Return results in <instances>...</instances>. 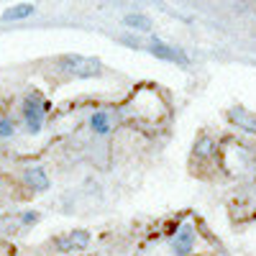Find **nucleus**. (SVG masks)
I'll return each instance as SVG.
<instances>
[{
	"label": "nucleus",
	"instance_id": "f257e3e1",
	"mask_svg": "<svg viewBox=\"0 0 256 256\" xmlns=\"http://www.w3.org/2000/svg\"><path fill=\"white\" fill-rule=\"evenodd\" d=\"M24 120H26V131L31 136L41 134V128H44V116L52 110V102L41 95L38 90H31L26 98H24Z\"/></svg>",
	"mask_w": 256,
	"mask_h": 256
},
{
	"label": "nucleus",
	"instance_id": "f03ea898",
	"mask_svg": "<svg viewBox=\"0 0 256 256\" xmlns=\"http://www.w3.org/2000/svg\"><path fill=\"white\" fill-rule=\"evenodd\" d=\"M146 49H148V54H152V56H156L162 62H169V64H177V67H187V64H190V59H187V54L182 49L166 44V41H162L156 36L148 38V46Z\"/></svg>",
	"mask_w": 256,
	"mask_h": 256
},
{
	"label": "nucleus",
	"instance_id": "7ed1b4c3",
	"mask_svg": "<svg viewBox=\"0 0 256 256\" xmlns=\"http://www.w3.org/2000/svg\"><path fill=\"white\" fill-rule=\"evenodd\" d=\"M88 244H90V230H84V228H74L67 236L54 238L56 251H82V248H88Z\"/></svg>",
	"mask_w": 256,
	"mask_h": 256
},
{
	"label": "nucleus",
	"instance_id": "20e7f679",
	"mask_svg": "<svg viewBox=\"0 0 256 256\" xmlns=\"http://www.w3.org/2000/svg\"><path fill=\"white\" fill-rule=\"evenodd\" d=\"M192 246H195V228H192L190 223H184L174 230V236H172V254L174 256H190Z\"/></svg>",
	"mask_w": 256,
	"mask_h": 256
},
{
	"label": "nucleus",
	"instance_id": "39448f33",
	"mask_svg": "<svg viewBox=\"0 0 256 256\" xmlns=\"http://www.w3.org/2000/svg\"><path fill=\"white\" fill-rule=\"evenodd\" d=\"M24 182H26L34 192H46V190L52 187V180H49V174H46V169L38 166V164L24 169Z\"/></svg>",
	"mask_w": 256,
	"mask_h": 256
},
{
	"label": "nucleus",
	"instance_id": "423d86ee",
	"mask_svg": "<svg viewBox=\"0 0 256 256\" xmlns=\"http://www.w3.org/2000/svg\"><path fill=\"white\" fill-rule=\"evenodd\" d=\"M102 62L98 56H84L80 64H77V70L72 72V77L77 80H95V77H102Z\"/></svg>",
	"mask_w": 256,
	"mask_h": 256
},
{
	"label": "nucleus",
	"instance_id": "0eeeda50",
	"mask_svg": "<svg viewBox=\"0 0 256 256\" xmlns=\"http://www.w3.org/2000/svg\"><path fill=\"white\" fill-rule=\"evenodd\" d=\"M90 131L98 134V136H108L113 134V118L108 110H95L90 116Z\"/></svg>",
	"mask_w": 256,
	"mask_h": 256
},
{
	"label": "nucleus",
	"instance_id": "6e6552de",
	"mask_svg": "<svg viewBox=\"0 0 256 256\" xmlns=\"http://www.w3.org/2000/svg\"><path fill=\"white\" fill-rule=\"evenodd\" d=\"M228 118L236 123V126H241L244 131H248V134L256 136V116H251L246 108H233V110H228Z\"/></svg>",
	"mask_w": 256,
	"mask_h": 256
},
{
	"label": "nucleus",
	"instance_id": "1a4fd4ad",
	"mask_svg": "<svg viewBox=\"0 0 256 256\" xmlns=\"http://www.w3.org/2000/svg\"><path fill=\"white\" fill-rule=\"evenodd\" d=\"M123 24L134 31H144V34H152V18L146 13H126Z\"/></svg>",
	"mask_w": 256,
	"mask_h": 256
},
{
	"label": "nucleus",
	"instance_id": "9d476101",
	"mask_svg": "<svg viewBox=\"0 0 256 256\" xmlns=\"http://www.w3.org/2000/svg\"><path fill=\"white\" fill-rule=\"evenodd\" d=\"M36 8L34 6H26V3H20V6H10V8H6L3 10V20H20V18H28L31 13H34Z\"/></svg>",
	"mask_w": 256,
	"mask_h": 256
},
{
	"label": "nucleus",
	"instance_id": "9b49d317",
	"mask_svg": "<svg viewBox=\"0 0 256 256\" xmlns=\"http://www.w3.org/2000/svg\"><path fill=\"white\" fill-rule=\"evenodd\" d=\"M82 59H84L82 54H64V56H59V67H62L64 72H67V74H72Z\"/></svg>",
	"mask_w": 256,
	"mask_h": 256
},
{
	"label": "nucleus",
	"instance_id": "f8f14e48",
	"mask_svg": "<svg viewBox=\"0 0 256 256\" xmlns=\"http://www.w3.org/2000/svg\"><path fill=\"white\" fill-rule=\"evenodd\" d=\"M192 154H195L198 159H205L208 154H212V138L200 136V138H198V144H195V148H192Z\"/></svg>",
	"mask_w": 256,
	"mask_h": 256
},
{
	"label": "nucleus",
	"instance_id": "ddd939ff",
	"mask_svg": "<svg viewBox=\"0 0 256 256\" xmlns=\"http://www.w3.org/2000/svg\"><path fill=\"white\" fill-rule=\"evenodd\" d=\"M16 134V123L6 116H0V138H10Z\"/></svg>",
	"mask_w": 256,
	"mask_h": 256
},
{
	"label": "nucleus",
	"instance_id": "4468645a",
	"mask_svg": "<svg viewBox=\"0 0 256 256\" xmlns=\"http://www.w3.org/2000/svg\"><path fill=\"white\" fill-rule=\"evenodd\" d=\"M38 220H41V216H38L36 210H26V212H20V226H24V228H31V226H36Z\"/></svg>",
	"mask_w": 256,
	"mask_h": 256
},
{
	"label": "nucleus",
	"instance_id": "2eb2a0df",
	"mask_svg": "<svg viewBox=\"0 0 256 256\" xmlns=\"http://www.w3.org/2000/svg\"><path fill=\"white\" fill-rule=\"evenodd\" d=\"M118 41H120V44H126V46H131V49H141V41L136 36H120Z\"/></svg>",
	"mask_w": 256,
	"mask_h": 256
}]
</instances>
